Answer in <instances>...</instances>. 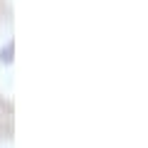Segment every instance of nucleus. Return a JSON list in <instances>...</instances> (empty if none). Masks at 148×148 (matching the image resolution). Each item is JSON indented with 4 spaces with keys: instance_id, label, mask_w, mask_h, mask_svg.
<instances>
[{
    "instance_id": "1",
    "label": "nucleus",
    "mask_w": 148,
    "mask_h": 148,
    "mask_svg": "<svg viewBox=\"0 0 148 148\" xmlns=\"http://www.w3.org/2000/svg\"><path fill=\"white\" fill-rule=\"evenodd\" d=\"M12 49H15V45H8V49H3V62H12Z\"/></svg>"
}]
</instances>
